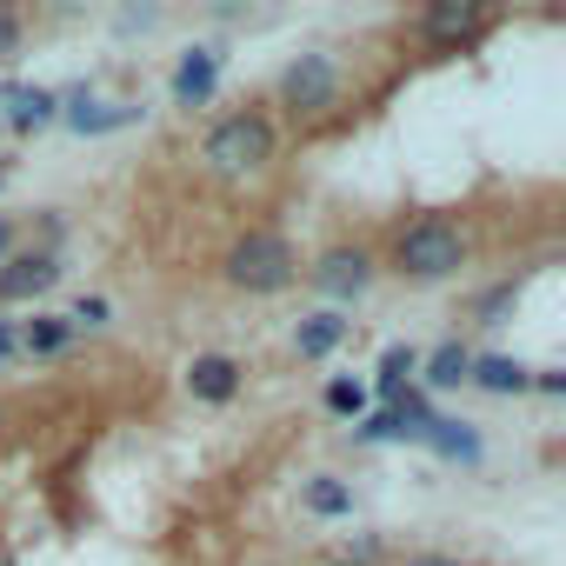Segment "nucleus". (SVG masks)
<instances>
[{
	"mask_svg": "<svg viewBox=\"0 0 566 566\" xmlns=\"http://www.w3.org/2000/svg\"><path fill=\"white\" fill-rule=\"evenodd\" d=\"M220 273L233 280L240 294H280V287H294V280H301V253H294V240H287V233H273V227H247V233L227 247Z\"/></svg>",
	"mask_w": 566,
	"mask_h": 566,
	"instance_id": "nucleus-1",
	"label": "nucleus"
},
{
	"mask_svg": "<svg viewBox=\"0 0 566 566\" xmlns=\"http://www.w3.org/2000/svg\"><path fill=\"white\" fill-rule=\"evenodd\" d=\"M460 266H467V233L447 213H427L394 240V273L407 280H453Z\"/></svg>",
	"mask_w": 566,
	"mask_h": 566,
	"instance_id": "nucleus-2",
	"label": "nucleus"
},
{
	"mask_svg": "<svg viewBox=\"0 0 566 566\" xmlns=\"http://www.w3.org/2000/svg\"><path fill=\"white\" fill-rule=\"evenodd\" d=\"M200 160H207L213 174H260V167L273 160V120H266V114H227V120L207 134Z\"/></svg>",
	"mask_w": 566,
	"mask_h": 566,
	"instance_id": "nucleus-3",
	"label": "nucleus"
},
{
	"mask_svg": "<svg viewBox=\"0 0 566 566\" xmlns=\"http://www.w3.org/2000/svg\"><path fill=\"white\" fill-rule=\"evenodd\" d=\"M280 101H287L294 114H327L340 101V67L334 54H294L287 74H280Z\"/></svg>",
	"mask_w": 566,
	"mask_h": 566,
	"instance_id": "nucleus-4",
	"label": "nucleus"
},
{
	"mask_svg": "<svg viewBox=\"0 0 566 566\" xmlns=\"http://www.w3.org/2000/svg\"><path fill=\"white\" fill-rule=\"evenodd\" d=\"M307 280H314L327 301H354V294L374 287V253H367V247H327V253L307 266Z\"/></svg>",
	"mask_w": 566,
	"mask_h": 566,
	"instance_id": "nucleus-5",
	"label": "nucleus"
},
{
	"mask_svg": "<svg viewBox=\"0 0 566 566\" xmlns=\"http://www.w3.org/2000/svg\"><path fill=\"white\" fill-rule=\"evenodd\" d=\"M54 280H61L54 253H14L8 266H0V301H41Z\"/></svg>",
	"mask_w": 566,
	"mask_h": 566,
	"instance_id": "nucleus-6",
	"label": "nucleus"
},
{
	"mask_svg": "<svg viewBox=\"0 0 566 566\" xmlns=\"http://www.w3.org/2000/svg\"><path fill=\"white\" fill-rule=\"evenodd\" d=\"M420 34L433 48H467V41H480V8L473 0H440V8L420 14Z\"/></svg>",
	"mask_w": 566,
	"mask_h": 566,
	"instance_id": "nucleus-7",
	"label": "nucleus"
},
{
	"mask_svg": "<svg viewBox=\"0 0 566 566\" xmlns=\"http://www.w3.org/2000/svg\"><path fill=\"white\" fill-rule=\"evenodd\" d=\"M187 394L207 400V407L233 400V394H240V360H227V354H200V360L187 367Z\"/></svg>",
	"mask_w": 566,
	"mask_h": 566,
	"instance_id": "nucleus-8",
	"label": "nucleus"
},
{
	"mask_svg": "<svg viewBox=\"0 0 566 566\" xmlns=\"http://www.w3.org/2000/svg\"><path fill=\"white\" fill-rule=\"evenodd\" d=\"M347 334H354V321H347L340 307H321V314H307V321L294 327V347H301V360H327Z\"/></svg>",
	"mask_w": 566,
	"mask_h": 566,
	"instance_id": "nucleus-9",
	"label": "nucleus"
},
{
	"mask_svg": "<svg viewBox=\"0 0 566 566\" xmlns=\"http://www.w3.org/2000/svg\"><path fill=\"white\" fill-rule=\"evenodd\" d=\"M213 81H220V54H213V48H193V54L180 61V74H174V101H180V107H200V101L213 94Z\"/></svg>",
	"mask_w": 566,
	"mask_h": 566,
	"instance_id": "nucleus-10",
	"label": "nucleus"
},
{
	"mask_svg": "<svg viewBox=\"0 0 566 566\" xmlns=\"http://www.w3.org/2000/svg\"><path fill=\"white\" fill-rule=\"evenodd\" d=\"M467 380L486 387V394H526V387H533V367H520V360H506V354H480Z\"/></svg>",
	"mask_w": 566,
	"mask_h": 566,
	"instance_id": "nucleus-11",
	"label": "nucleus"
},
{
	"mask_svg": "<svg viewBox=\"0 0 566 566\" xmlns=\"http://www.w3.org/2000/svg\"><path fill=\"white\" fill-rule=\"evenodd\" d=\"M8 101H14V107H8V120H14L21 134H28V127H48V120L61 114V94H54V87H14Z\"/></svg>",
	"mask_w": 566,
	"mask_h": 566,
	"instance_id": "nucleus-12",
	"label": "nucleus"
},
{
	"mask_svg": "<svg viewBox=\"0 0 566 566\" xmlns=\"http://www.w3.org/2000/svg\"><path fill=\"white\" fill-rule=\"evenodd\" d=\"M467 374H473V354H467L460 340H447V347L427 360V387H460Z\"/></svg>",
	"mask_w": 566,
	"mask_h": 566,
	"instance_id": "nucleus-13",
	"label": "nucleus"
},
{
	"mask_svg": "<svg viewBox=\"0 0 566 566\" xmlns=\"http://www.w3.org/2000/svg\"><path fill=\"white\" fill-rule=\"evenodd\" d=\"M134 114H140V107H87V94L67 107V120H74L81 134H107V127H127Z\"/></svg>",
	"mask_w": 566,
	"mask_h": 566,
	"instance_id": "nucleus-14",
	"label": "nucleus"
},
{
	"mask_svg": "<svg viewBox=\"0 0 566 566\" xmlns=\"http://www.w3.org/2000/svg\"><path fill=\"white\" fill-rule=\"evenodd\" d=\"M67 340H74V327H67V321H54V314H41V321L21 334V354H61Z\"/></svg>",
	"mask_w": 566,
	"mask_h": 566,
	"instance_id": "nucleus-15",
	"label": "nucleus"
},
{
	"mask_svg": "<svg viewBox=\"0 0 566 566\" xmlns=\"http://www.w3.org/2000/svg\"><path fill=\"white\" fill-rule=\"evenodd\" d=\"M420 440H433V447H440V453H453V460H480V440H473L460 420H433Z\"/></svg>",
	"mask_w": 566,
	"mask_h": 566,
	"instance_id": "nucleus-16",
	"label": "nucleus"
},
{
	"mask_svg": "<svg viewBox=\"0 0 566 566\" xmlns=\"http://www.w3.org/2000/svg\"><path fill=\"white\" fill-rule=\"evenodd\" d=\"M307 506H314V513H347L354 493H347L340 480H314V486H307Z\"/></svg>",
	"mask_w": 566,
	"mask_h": 566,
	"instance_id": "nucleus-17",
	"label": "nucleus"
},
{
	"mask_svg": "<svg viewBox=\"0 0 566 566\" xmlns=\"http://www.w3.org/2000/svg\"><path fill=\"white\" fill-rule=\"evenodd\" d=\"M327 407H334V413H360V407H367V387H360V380H334V387H327Z\"/></svg>",
	"mask_w": 566,
	"mask_h": 566,
	"instance_id": "nucleus-18",
	"label": "nucleus"
},
{
	"mask_svg": "<svg viewBox=\"0 0 566 566\" xmlns=\"http://www.w3.org/2000/svg\"><path fill=\"white\" fill-rule=\"evenodd\" d=\"M67 327H107V301L94 294V301H81L74 314H67Z\"/></svg>",
	"mask_w": 566,
	"mask_h": 566,
	"instance_id": "nucleus-19",
	"label": "nucleus"
},
{
	"mask_svg": "<svg viewBox=\"0 0 566 566\" xmlns=\"http://www.w3.org/2000/svg\"><path fill=\"white\" fill-rule=\"evenodd\" d=\"M506 301H513V280H506V287H493V294L480 301V327H493V321L506 314Z\"/></svg>",
	"mask_w": 566,
	"mask_h": 566,
	"instance_id": "nucleus-20",
	"label": "nucleus"
},
{
	"mask_svg": "<svg viewBox=\"0 0 566 566\" xmlns=\"http://www.w3.org/2000/svg\"><path fill=\"white\" fill-rule=\"evenodd\" d=\"M21 48V14H8V8H0V61H8Z\"/></svg>",
	"mask_w": 566,
	"mask_h": 566,
	"instance_id": "nucleus-21",
	"label": "nucleus"
},
{
	"mask_svg": "<svg viewBox=\"0 0 566 566\" xmlns=\"http://www.w3.org/2000/svg\"><path fill=\"white\" fill-rule=\"evenodd\" d=\"M8 354H21V334H14L8 321H0V360H8Z\"/></svg>",
	"mask_w": 566,
	"mask_h": 566,
	"instance_id": "nucleus-22",
	"label": "nucleus"
},
{
	"mask_svg": "<svg viewBox=\"0 0 566 566\" xmlns=\"http://www.w3.org/2000/svg\"><path fill=\"white\" fill-rule=\"evenodd\" d=\"M407 566H460V559H447V553H413Z\"/></svg>",
	"mask_w": 566,
	"mask_h": 566,
	"instance_id": "nucleus-23",
	"label": "nucleus"
},
{
	"mask_svg": "<svg viewBox=\"0 0 566 566\" xmlns=\"http://www.w3.org/2000/svg\"><path fill=\"white\" fill-rule=\"evenodd\" d=\"M8 247H14V227H8V220H0V260H8Z\"/></svg>",
	"mask_w": 566,
	"mask_h": 566,
	"instance_id": "nucleus-24",
	"label": "nucleus"
}]
</instances>
